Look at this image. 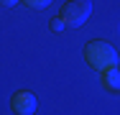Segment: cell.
I'll return each mask as SVG.
<instances>
[{
    "label": "cell",
    "instance_id": "cell-1",
    "mask_svg": "<svg viewBox=\"0 0 120 115\" xmlns=\"http://www.w3.org/2000/svg\"><path fill=\"white\" fill-rule=\"evenodd\" d=\"M84 59H87V64L92 69H97V72L118 67V51L107 44V41H100V38H95V41H90V44L84 46Z\"/></svg>",
    "mask_w": 120,
    "mask_h": 115
},
{
    "label": "cell",
    "instance_id": "cell-2",
    "mask_svg": "<svg viewBox=\"0 0 120 115\" xmlns=\"http://www.w3.org/2000/svg\"><path fill=\"white\" fill-rule=\"evenodd\" d=\"M90 13H92L90 0H67L64 8H61V18L69 23V26H82V23L90 18Z\"/></svg>",
    "mask_w": 120,
    "mask_h": 115
},
{
    "label": "cell",
    "instance_id": "cell-3",
    "mask_svg": "<svg viewBox=\"0 0 120 115\" xmlns=\"http://www.w3.org/2000/svg\"><path fill=\"white\" fill-rule=\"evenodd\" d=\"M10 107H13V113H15V115H33V110H36V97H33L31 92L21 90V92L13 95Z\"/></svg>",
    "mask_w": 120,
    "mask_h": 115
},
{
    "label": "cell",
    "instance_id": "cell-4",
    "mask_svg": "<svg viewBox=\"0 0 120 115\" xmlns=\"http://www.w3.org/2000/svg\"><path fill=\"white\" fill-rule=\"evenodd\" d=\"M100 79H102V87L105 90H120V69L118 67L100 72Z\"/></svg>",
    "mask_w": 120,
    "mask_h": 115
},
{
    "label": "cell",
    "instance_id": "cell-5",
    "mask_svg": "<svg viewBox=\"0 0 120 115\" xmlns=\"http://www.w3.org/2000/svg\"><path fill=\"white\" fill-rule=\"evenodd\" d=\"M67 26H69V23L64 21V18H61V15H56V18H54V21H51V31H56V33H61V31H64V28H67Z\"/></svg>",
    "mask_w": 120,
    "mask_h": 115
},
{
    "label": "cell",
    "instance_id": "cell-6",
    "mask_svg": "<svg viewBox=\"0 0 120 115\" xmlns=\"http://www.w3.org/2000/svg\"><path fill=\"white\" fill-rule=\"evenodd\" d=\"M23 3L28 5V8H46L51 0H23Z\"/></svg>",
    "mask_w": 120,
    "mask_h": 115
},
{
    "label": "cell",
    "instance_id": "cell-7",
    "mask_svg": "<svg viewBox=\"0 0 120 115\" xmlns=\"http://www.w3.org/2000/svg\"><path fill=\"white\" fill-rule=\"evenodd\" d=\"M15 3H18V0H0V5H5V8H13Z\"/></svg>",
    "mask_w": 120,
    "mask_h": 115
}]
</instances>
